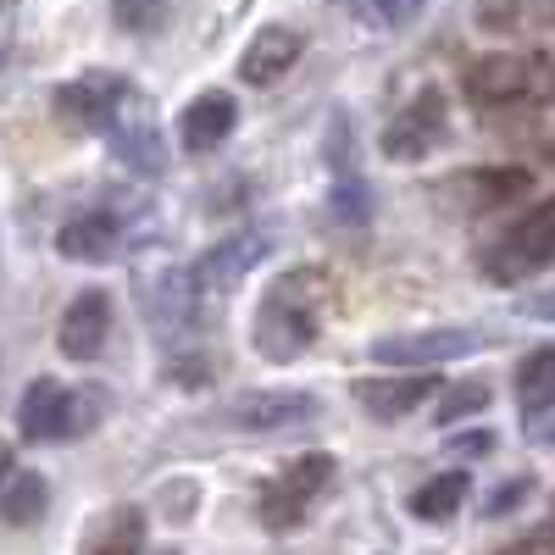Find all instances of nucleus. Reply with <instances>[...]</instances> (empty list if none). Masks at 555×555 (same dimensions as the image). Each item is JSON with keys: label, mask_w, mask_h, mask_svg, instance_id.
I'll use <instances>...</instances> for the list:
<instances>
[{"label": "nucleus", "mask_w": 555, "mask_h": 555, "mask_svg": "<svg viewBox=\"0 0 555 555\" xmlns=\"http://www.w3.org/2000/svg\"><path fill=\"white\" fill-rule=\"evenodd\" d=\"M122 245V222L112 211H78L62 222V234H56V250L67 261H112Z\"/></svg>", "instance_id": "16"}, {"label": "nucleus", "mask_w": 555, "mask_h": 555, "mask_svg": "<svg viewBox=\"0 0 555 555\" xmlns=\"http://www.w3.org/2000/svg\"><path fill=\"white\" fill-rule=\"evenodd\" d=\"M467 473H439V478H428L423 489L411 494V517L416 522H444V517H455L461 512V500H467Z\"/></svg>", "instance_id": "21"}, {"label": "nucleus", "mask_w": 555, "mask_h": 555, "mask_svg": "<svg viewBox=\"0 0 555 555\" xmlns=\"http://www.w3.org/2000/svg\"><path fill=\"white\" fill-rule=\"evenodd\" d=\"M517 395H522V405H533V400L555 395V345H550V350L522 356V366H517Z\"/></svg>", "instance_id": "24"}, {"label": "nucleus", "mask_w": 555, "mask_h": 555, "mask_svg": "<svg viewBox=\"0 0 555 555\" xmlns=\"http://www.w3.org/2000/svg\"><path fill=\"white\" fill-rule=\"evenodd\" d=\"M101 416V395L95 389H67L56 378H34L23 389V405H17V428L23 439H73L83 434L89 423Z\"/></svg>", "instance_id": "3"}, {"label": "nucleus", "mask_w": 555, "mask_h": 555, "mask_svg": "<svg viewBox=\"0 0 555 555\" xmlns=\"http://www.w3.org/2000/svg\"><path fill=\"white\" fill-rule=\"evenodd\" d=\"M428 395H439V378L428 366H411V373L395 366V378H361L356 384V405L366 416H378V423H400V416H411Z\"/></svg>", "instance_id": "12"}, {"label": "nucleus", "mask_w": 555, "mask_h": 555, "mask_svg": "<svg viewBox=\"0 0 555 555\" xmlns=\"http://www.w3.org/2000/svg\"><path fill=\"white\" fill-rule=\"evenodd\" d=\"M44 505H51V483H44L39 473H7L0 478V517H7L12 528L39 522Z\"/></svg>", "instance_id": "20"}, {"label": "nucleus", "mask_w": 555, "mask_h": 555, "mask_svg": "<svg viewBox=\"0 0 555 555\" xmlns=\"http://www.w3.org/2000/svg\"><path fill=\"white\" fill-rule=\"evenodd\" d=\"M317 411H322V400L306 389H256V395H240L228 405V423L250 428V434H284V428L311 423Z\"/></svg>", "instance_id": "10"}, {"label": "nucleus", "mask_w": 555, "mask_h": 555, "mask_svg": "<svg viewBox=\"0 0 555 555\" xmlns=\"http://www.w3.org/2000/svg\"><path fill=\"white\" fill-rule=\"evenodd\" d=\"M350 12L361 28H378V34H395V28H411L416 17L428 12V0H350Z\"/></svg>", "instance_id": "23"}, {"label": "nucleus", "mask_w": 555, "mask_h": 555, "mask_svg": "<svg viewBox=\"0 0 555 555\" xmlns=\"http://www.w3.org/2000/svg\"><path fill=\"white\" fill-rule=\"evenodd\" d=\"M328 483H334V455H295L289 467H284V478H272L267 494H261V522L272 533L300 528L306 512H311V500L328 489Z\"/></svg>", "instance_id": "4"}, {"label": "nucleus", "mask_w": 555, "mask_h": 555, "mask_svg": "<svg viewBox=\"0 0 555 555\" xmlns=\"http://www.w3.org/2000/svg\"><path fill=\"white\" fill-rule=\"evenodd\" d=\"M494 400V389L483 384V378H467V384H450L444 389V405H439V423L450 428V423H461V416H478L483 405Z\"/></svg>", "instance_id": "25"}, {"label": "nucleus", "mask_w": 555, "mask_h": 555, "mask_svg": "<svg viewBox=\"0 0 555 555\" xmlns=\"http://www.w3.org/2000/svg\"><path fill=\"white\" fill-rule=\"evenodd\" d=\"M461 95H467L478 112L512 106V101L528 95V62L505 56V51H489V56H478L467 73H461Z\"/></svg>", "instance_id": "14"}, {"label": "nucleus", "mask_w": 555, "mask_h": 555, "mask_svg": "<svg viewBox=\"0 0 555 555\" xmlns=\"http://www.w3.org/2000/svg\"><path fill=\"white\" fill-rule=\"evenodd\" d=\"M139 306H145L151 317V328L162 339H178V334H190L195 322H201V284H195V272L190 267H162V272H145L133 284Z\"/></svg>", "instance_id": "5"}, {"label": "nucleus", "mask_w": 555, "mask_h": 555, "mask_svg": "<svg viewBox=\"0 0 555 555\" xmlns=\"http://www.w3.org/2000/svg\"><path fill=\"white\" fill-rule=\"evenodd\" d=\"M112 17L122 34H156L167 23V0H112Z\"/></svg>", "instance_id": "26"}, {"label": "nucleus", "mask_w": 555, "mask_h": 555, "mask_svg": "<svg viewBox=\"0 0 555 555\" xmlns=\"http://www.w3.org/2000/svg\"><path fill=\"white\" fill-rule=\"evenodd\" d=\"M544 17H550V23H555V0H544Z\"/></svg>", "instance_id": "33"}, {"label": "nucleus", "mask_w": 555, "mask_h": 555, "mask_svg": "<svg viewBox=\"0 0 555 555\" xmlns=\"http://www.w3.org/2000/svg\"><path fill=\"white\" fill-rule=\"evenodd\" d=\"M522 434H528L533 444H555V395H544V400H533V405H528Z\"/></svg>", "instance_id": "28"}, {"label": "nucleus", "mask_w": 555, "mask_h": 555, "mask_svg": "<svg viewBox=\"0 0 555 555\" xmlns=\"http://www.w3.org/2000/svg\"><path fill=\"white\" fill-rule=\"evenodd\" d=\"M122 89H128V78H117V73H83L78 83H62L56 89V106L67 117H78L83 128H106L112 106L122 101Z\"/></svg>", "instance_id": "18"}, {"label": "nucleus", "mask_w": 555, "mask_h": 555, "mask_svg": "<svg viewBox=\"0 0 555 555\" xmlns=\"http://www.w3.org/2000/svg\"><path fill=\"white\" fill-rule=\"evenodd\" d=\"M106 339H112V295L106 289L73 295V306L62 311V328H56V350L67 361H95Z\"/></svg>", "instance_id": "13"}, {"label": "nucleus", "mask_w": 555, "mask_h": 555, "mask_svg": "<svg viewBox=\"0 0 555 555\" xmlns=\"http://www.w3.org/2000/svg\"><path fill=\"white\" fill-rule=\"evenodd\" d=\"M328 217L345 228V234H356V228L373 222V190H366L361 172H345V167H339L334 190H328Z\"/></svg>", "instance_id": "22"}, {"label": "nucleus", "mask_w": 555, "mask_h": 555, "mask_svg": "<svg viewBox=\"0 0 555 555\" xmlns=\"http://www.w3.org/2000/svg\"><path fill=\"white\" fill-rule=\"evenodd\" d=\"M234 122H240L234 95H222V89H206L201 101L183 106V117H178V139H183V151H217L222 139L234 133Z\"/></svg>", "instance_id": "15"}, {"label": "nucleus", "mask_w": 555, "mask_h": 555, "mask_svg": "<svg viewBox=\"0 0 555 555\" xmlns=\"http://www.w3.org/2000/svg\"><path fill=\"white\" fill-rule=\"evenodd\" d=\"M528 95L539 106H555V51H533V62H528Z\"/></svg>", "instance_id": "27"}, {"label": "nucleus", "mask_w": 555, "mask_h": 555, "mask_svg": "<svg viewBox=\"0 0 555 555\" xmlns=\"http://www.w3.org/2000/svg\"><path fill=\"white\" fill-rule=\"evenodd\" d=\"M455 450L467 455V461H478V455H489V450H494V434H467V439H455Z\"/></svg>", "instance_id": "30"}, {"label": "nucleus", "mask_w": 555, "mask_h": 555, "mask_svg": "<svg viewBox=\"0 0 555 555\" xmlns=\"http://www.w3.org/2000/svg\"><path fill=\"white\" fill-rule=\"evenodd\" d=\"M101 133L112 139V151H117L122 167L145 172V178L162 172V162H167L162 156V128H156V112H151V101L139 95V89H122V101L112 106V117H106Z\"/></svg>", "instance_id": "6"}, {"label": "nucleus", "mask_w": 555, "mask_h": 555, "mask_svg": "<svg viewBox=\"0 0 555 555\" xmlns=\"http://www.w3.org/2000/svg\"><path fill=\"white\" fill-rule=\"evenodd\" d=\"M528 183H533L528 167H473V172L444 178V206L467 211V217H489V211H505L512 201H522Z\"/></svg>", "instance_id": "9"}, {"label": "nucleus", "mask_w": 555, "mask_h": 555, "mask_svg": "<svg viewBox=\"0 0 555 555\" xmlns=\"http://www.w3.org/2000/svg\"><path fill=\"white\" fill-rule=\"evenodd\" d=\"M267 250H272V234H267V228H256V222H245V228H228V234L190 272H195V284L206 295H222V289H234L256 261H267Z\"/></svg>", "instance_id": "8"}, {"label": "nucleus", "mask_w": 555, "mask_h": 555, "mask_svg": "<svg viewBox=\"0 0 555 555\" xmlns=\"http://www.w3.org/2000/svg\"><path fill=\"white\" fill-rule=\"evenodd\" d=\"M139 550H145V517H139V505L106 512L89 528V544H83V555H139Z\"/></svg>", "instance_id": "19"}, {"label": "nucleus", "mask_w": 555, "mask_h": 555, "mask_svg": "<svg viewBox=\"0 0 555 555\" xmlns=\"http://www.w3.org/2000/svg\"><path fill=\"white\" fill-rule=\"evenodd\" d=\"M444 133H450V122H444V89H423L389 128H384V156L389 162H423V156H434L439 145H444Z\"/></svg>", "instance_id": "7"}, {"label": "nucleus", "mask_w": 555, "mask_h": 555, "mask_svg": "<svg viewBox=\"0 0 555 555\" xmlns=\"http://www.w3.org/2000/svg\"><path fill=\"white\" fill-rule=\"evenodd\" d=\"M528 489H533L528 478H512V483H505L500 494H489V500H483V517L494 522V517H505V512H517V505L528 500Z\"/></svg>", "instance_id": "29"}, {"label": "nucleus", "mask_w": 555, "mask_h": 555, "mask_svg": "<svg viewBox=\"0 0 555 555\" xmlns=\"http://www.w3.org/2000/svg\"><path fill=\"white\" fill-rule=\"evenodd\" d=\"M483 345L478 328H434V334H395L373 345L378 366H439V361H461Z\"/></svg>", "instance_id": "11"}, {"label": "nucleus", "mask_w": 555, "mask_h": 555, "mask_svg": "<svg viewBox=\"0 0 555 555\" xmlns=\"http://www.w3.org/2000/svg\"><path fill=\"white\" fill-rule=\"evenodd\" d=\"M550 522H555V517H550Z\"/></svg>", "instance_id": "34"}, {"label": "nucleus", "mask_w": 555, "mask_h": 555, "mask_svg": "<svg viewBox=\"0 0 555 555\" xmlns=\"http://www.w3.org/2000/svg\"><path fill=\"white\" fill-rule=\"evenodd\" d=\"M328 278L322 267H289L278 284L267 289L261 311H256V328H250V345L267 356V361H295L317 345L322 334V311H328Z\"/></svg>", "instance_id": "1"}, {"label": "nucleus", "mask_w": 555, "mask_h": 555, "mask_svg": "<svg viewBox=\"0 0 555 555\" xmlns=\"http://www.w3.org/2000/svg\"><path fill=\"white\" fill-rule=\"evenodd\" d=\"M544 261H555V201L533 206L512 228H500V240L478 250V267L489 284H517V278L539 272Z\"/></svg>", "instance_id": "2"}, {"label": "nucleus", "mask_w": 555, "mask_h": 555, "mask_svg": "<svg viewBox=\"0 0 555 555\" xmlns=\"http://www.w3.org/2000/svg\"><path fill=\"white\" fill-rule=\"evenodd\" d=\"M300 51H306V39H300L295 28H261V34L250 39V51L240 56V78L256 83V89H267V83H278V78L300 62Z\"/></svg>", "instance_id": "17"}, {"label": "nucleus", "mask_w": 555, "mask_h": 555, "mask_svg": "<svg viewBox=\"0 0 555 555\" xmlns=\"http://www.w3.org/2000/svg\"><path fill=\"white\" fill-rule=\"evenodd\" d=\"M533 317H544V322H555V295H533V306H528Z\"/></svg>", "instance_id": "31"}, {"label": "nucleus", "mask_w": 555, "mask_h": 555, "mask_svg": "<svg viewBox=\"0 0 555 555\" xmlns=\"http://www.w3.org/2000/svg\"><path fill=\"white\" fill-rule=\"evenodd\" d=\"M12 473V450H7V439H0V478Z\"/></svg>", "instance_id": "32"}]
</instances>
